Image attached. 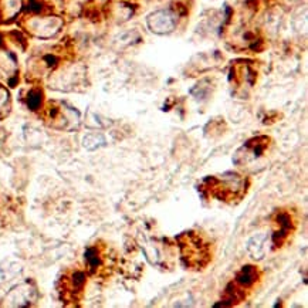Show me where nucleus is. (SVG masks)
I'll list each match as a JSON object with an SVG mask.
<instances>
[{
  "label": "nucleus",
  "mask_w": 308,
  "mask_h": 308,
  "mask_svg": "<svg viewBox=\"0 0 308 308\" xmlns=\"http://www.w3.org/2000/svg\"><path fill=\"white\" fill-rule=\"evenodd\" d=\"M202 190L218 200H232L239 197L244 190V179L240 175L227 172L220 176H211L202 182Z\"/></svg>",
  "instance_id": "1"
},
{
  "label": "nucleus",
  "mask_w": 308,
  "mask_h": 308,
  "mask_svg": "<svg viewBox=\"0 0 308 308\" xmlns=\"http://www.w3.org/2000/svg\"><path fill=\"white\" fill-rule=\"evenodd\" d=\"M255 280H257V270H255V267H253V266L243 267L237 273V276H236V283L240 286V290L253 286L255 283Z\"/></svg>",
  "instance_id": "8"
},
{
  "label": "nucleus",
  "mask_w": 308,
  "mask_h": 308,
  "mask_svg": "<svg viewBox=\"0 0 308 308\" xmlns=\"http://www.w3.org/2000/svg\"><path fill=\"white\" fill-rule=\"evenodd\" d=\"M106 136L102 134H97V132H91V134H87V135L83 138V145L85 149L88 150H94L101 148L106 145Z\"/></svg>",
  "instance_id": "9"
},
{
  "label": "nucleus",
  "mask_w": 308,
  "mask_h": 308,
  "mask_svg": "<svg viewBox=\"0 0 308 308\" xmlns=\"http://www.w3.org/2000/svg\"><path fill=\"white\" fill-rule=\"evenodd\" d=\"M146 24L152 33L157 34H169L175 30L176 17L169 10H157L146 17Z\"/></svg>",
  "instance_id": "4"
},
{
  "label": "nucleus",
  "mask_w": 308,
  "mask_h": 308,
  "mask_svg": "<svg viewBox=\"0 0 308 308\" xmlns=\"http://www.w3.org/2000/svg\"><path fill=\"white\" fill-rule=\"evenodd\" d=\"M29 30L37 36V37L47 38L53 37L56 33H59L61 27V20L59 17L44 16V17H33L27 23Z\"/></svg>",
  "instance_id": "5"
},
{
  "label": "nucleus",
  "mask_w": 308,
  "mask_h": 308,
  "mask_svg": "<svg viewBox=\"0 0 308 308\" xmlns=\"http://www.w3.org/2000/svg\"><path fill=\"white\" fill-rule=\"evenodd\" d=\"M270 139L267 136L253 138L241 146L240 149L234 153L233 162L239 166H250L264 158L269 150Z\"/></svg>",
  "instance_id": "3"
},
{
  "label": "nucleus",
  "mask_w": 308,
  "mask_h": 308,
  "mask_svg": "<svg viewBox=\"0 0 308 308\" xmlns=\"http://www.w3.org/2000/svg\"><path fill=\"white\" fill-rule=\"evenodd\" d=\"M182 260L186 266L199 269L209 260V244L204 243L199 234L189 232L179 237Z\"/></svg>",
  "instance_id": "2"
},
{
  "label": "nucleus",
  "mask_w": 308,
  "mask_h": 308,
  "mask_svg": "<svg viewBox=\"0 0 308 308\" xmlns=\"http://www.w3.org/2000/svg\"><path fill=\"white\" fill-rule=\"evenodd\" d=\"M270 234L259 233L253 236L251 239H248L246 248H247L248 254L251 255L254 260H262V259H264V255L267 254V251L270 248Z\"/></svg>",
  "instance_id": "6"
},
{
  "label": "nucleus",
  "mask_w": 308,
  "mask_h": 308,
  "mask_svg": "<svg viewBox=\"0 0 308 308\" xmlns=\"http://www.w3.org/2000/svg\"><path fill=\"white\" fill-rule=\"evenodd\" d=\"M33 295H34V288H31L29 284H20L8 294L6 300L10 301L12 305H23V304H29V301L33 300Z\"/></svg>",
  "instance_id": "7"
}]
</instances>
